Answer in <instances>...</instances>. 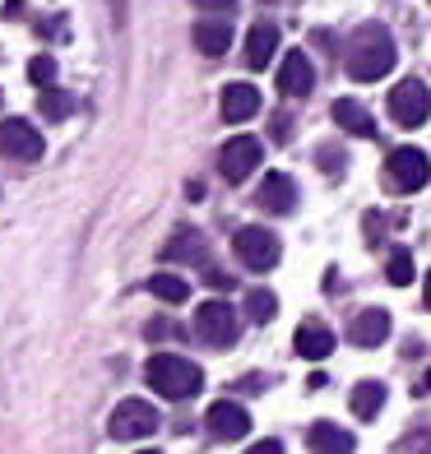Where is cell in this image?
Listing matches in <instances>:
<instances>
[{
    "instance_id": "obj_1",
    "label": "cell",
    "mask_w": 431,
    "mask_h": 454,
    "mask_svg": "<svg viewBox=\"0 0 431 454\" xmlns=\"http://www.w3.org/2000/svg\"><path fill=\"white\" fill-rule=\"evenodd\" d=\"M395 37H389L380 24H366L357 28L353 47H348V79H357V84H376V79H385L389 70H395Z\"/></svg>"
},
{
    "instance_id": "obj_2",
    "label": "cell",
    "mask_w": 431,
    "mask_h": 454,
    "mask_svg": "<svg viewBox=\"0 0 431 454\" xmlns=\"http://www.w3.org/2000/svg\"><path fill=\"white\" fill-rule=\"evenodd\" d=\"M144 380H149V389L162 399H191V395H200L204 371L186 357H176V353H158L144 366Z\"/></svg>"
},
{
    "instance_id": "obj_3",
    "label": "cell",
    "mask_w": 431,
    "mask_h": 454,
    "mask_svg": "<svg viewBox=\"0 0 431 454\" xmlns=\"http://www.w3.org/2000/svg\"><path fill=\"white\" fill-rule=\"evenodd\" d=\"M385 107H389V116H395V126L418 130V126H427V116H431V89L422 84V79H399V84L389 89Z\"/></svg>"
},
{
    "instance_id": "obj_4",
    "label": "cell",
    "mask_w": 431,
    "mask_h": 454,
    "mask_svg": "<svg viewBox=\"0 0 431 454\" xmlns=\"http://www.w3.org/2000/svg\"><path fill=\"white\" fill-rule=\"evenodd\" d=\"M427 176H431V158L422 149H413V144H404V149H395L385 158V181H389V191H399V195L422 191Z\"/></svg>"
},
{
    "instance_id": "obj_5",
    "label": "cell",
    "mask_w": 431,
    "mask_h": 454,
    "mask_svg": "<svg viewBox=\"0 0 431 454\" xmlns=\"http://www.w3.org/2000/svg\"><path fill=\"white\" fill-rule=\"evenodd\" d=\"M232 251H237V260L246 264V270L270 274L278 264V255H283V246H278V237L270 232V227H241V232L232 237Z\"/></svg>"
},
{
    "instance_id": "obj_6",
    "label": "cell",
    "mask_w": 431,
    "mask_h": 454,
    "mask_svg": "<svg viewBox=\"0 0 431 454\" xmlns=\"http://www.w3.org/2000/svg\"><path fill=\"white\" fill-rule=\"evenodd\" d=\"M107 431H112L116 441H144V436H153V431H158V408L144 403V399H121L116 412L107 418Z\"/></svg>"
},
{
    "instance_id": "obj_7",
    "label": "cell",
    "mask_w": 431,
    "mask_h": 454,
    "mask_svg": "<svg viewBox=\"0 0 431 454\" xmlns=\"http://www.w3.org/2000/svg\"><path fill=\"white\" fill-rule=\"evenodd\" d=\"M195 334L209 343V348H232L237 343V311L228 301H200L195 311Z\"/></svg>"
},
{
    "instance_id": "obj_8",
    "label": "cell",
    "mask_w": 431,
    "mask_h": 454,
    "mask_svg": "<svg viewBox=\"0 0 431 454\" xmlns=\"http://www.w3.org/2000/svg\"><path fill=\"white\" fill-rule=\"evenodd\" d=\"M43 149H47V144H43V135H37L33 121H24V116H5V121H0V153H5V158L37 162Z\"/></svg>"
},
{
    "instance_id": "obj_9",
    "label": "cell",
    "mask_w": 431,
    "mask_h": 454,
    "mask_svg": "<svg viewBox=\"0 0 431 454\" xmlns=\"http://www.w3.org/2000/svg\"><path fill=\"white\" fill-rule=\"evenodd\" d=\"M264 162V144L251 139V135H237L223 144V153H218V172L228 176V181H246L255 168Z\"/></svg>"
},
{
    "instance_id": "obj_10",
    "label": "cell",
    "mask_w": 431,
    "mask_h": 454,
    "mask_svg": "<svg viewBox=\"0 0 431 454\" xmlns=\"http://www.w3.org/2000/svg\"><path fill=\"white\" fill-rule=\"evenodd\" d=\"M316 89V66L306 51H287L283 66H278V93L283 98H306Z\"/></svg>"
},
{
    "instance_id": "obj_11",
    "label": "cell",
    "mask_w": 431,
    "mask_h": 454,
    "mask_svg": "<svg viewBox=\"0 0 431 454\" xmlns=\"http://www.w3.org/2000/svg\"><path fill=\"white\" fill-rule=\"evenodd\" d=\"M204 427H209V436H214V441H241L246 431H251V412H246L241 403H232V399H223V403L209 408Z\"/></svg>"
},
{
    "instance_id": "obj_12",
    "label": "cell",
    "mask_w": 431,
    "mask_h": 454,
    "mask_svg": "<svg viewBox=\"0 0 431 454\" xmlns=\"http://www.w3.org/2000/svg\"><path fill=\"white\" fill-rule=\"evenodd\" d=\"M255 204L264 214H293V204H297V185L287 172H270L260 181V191H255Z\"/></svg>"
},
{
    "instance_id": "obj_13",
    "label": "cell",
    "mask_w": 431,
    "mask_h": 454,
    "mask_svg": "<svg viewBox=\"0 0 431 454\" xmlns=\"http://www.w3.org/2000/svg\"><path fill=\"white\" fill-rule=\"evenodd\" d=\"M162 260L168 264H204L209 260V241H204L195 227H181V232L162 246Z\"/></svg>"
},
{
    "instance_id": "obj_14",
    "label": "cell",
    "mask_w": 431,
    "mask_h": 454,
    "mask_svg": "<svg viewBox=\"0 0 431 454\" xmlns=\"http://www.w3.org/2000/svg\"><path fill=\"white\" fill-rule=\"evenodd\" d=\"M348 339H353L357 348H380V343L389 339V311L372 306V311L353 316V325H348Z\"/></svg>"
},
{
    "instance_id": "obj_15",
    "label": "cell",
    "mask_w": 431,
    "mask_h": 454,
    "mask_svg": "<svg viewBox=\"0 0 431 454\" xmlns=\"http://www.w3.org/2000/svg\"><path fill=\"white\" fill-rule=\"evenodd\" d=\"M223 121H232V126H241V121H251L260 112V89L255 84H228L223 89Z\"/></svg>"
},
{
    "instance_id": "obj_16",
    "label": "cell",
    "mask_w": 431,
    "mask_h": 454,
    "mask_svg": "<svg viewBox=\"0 0 431 454\" xmlns=\"http://www.w3.org/2000/svg\"><path fill=\"white\" fill-rule=\"evenodd\" d=\"M293 348L306 357V362H325L334 353V334H330V325H316V320H306L302 329H297V339H293Z\"/></svg>"
},
{
    "instance_id": "obj_17",
    "label": "cell",
    "mask_w": 431,
    "mask_h": 454,
    "mask_svg": "<svg viewBox=\"0 0 431 454\" xmlns=\"http://www.w3.org/2000/svg\"><path fill=\"white\" fill-rule=\"evenodd\" d=\"M274 51H278V28L260 19V24L246 33V66H251V70H264V66L274 60Z\"/></svg>"
},
{
    "instance_id": "obj_18",
    "label": "cell",
    "mask_w": 431,
    "mask_h": 454,
    "mask_svg": "<svg viewBox=\"0 0 431 454\" xmlns=\"http://www.w3.org/2000/svg\"><path fill=\"white\" fill-rule=\"evenodd\" d=\"M334 121H339V130L357 135V139H372V135H376V116L366 112L357 98H339V102H334Z\"/></svg>"
},
{
    "instance_id": "obj_19",
    "label": "cell",
    "mask_w": 431,
    "mask_h": 454,
    "mask_svg": "<svg viewBox=\"0 0 431 454\" xmlns=\"http://www.w3.org/2000/svg\"><path fill=\"white\" fill-rule=\"evenodd\" d=\"M191 37H195V47L204 56H223L232 47V24H228V19H200Z\"/></svg>"
},
{
    "instance_id": "obj_20",
    "label": "cell",
    "mask_w": 431,
    "mask_h": 454,
    "mask_svg": "<svg viewBox=\"0 0 431 454\" xmlns=\"http://www.w3.org/2000/svg\"><path fill=\"white\" fill-rule=\"evenodd\" d=\"M306 441H311V454H353L357 450V441L348 436L343 427H334V422H316Z\"/></svg>"
},
{
    "instance_id": "obj_21",
    "label": "cell",
    "mask_w": 431,
    "mask_h": 454,
    "mask_svg": "<svg viewBox=\"0 0 431 454\" xmlns=\"http://www.w3.org/2000/svg\"><path fill=\"white\" fill-rule=\"evenodd\" d=\"M348 403H353V412L362 422H376L380 408H385V385L380 380H357L353 395H348Z\"/></svg>"
},
{
    "instance_id": "obj_22",
    "label": "cell",
    "mask_w": 431,
    "mask_h": 454,
    "mask_svg": "<svg viewBox=\"0 0 431 454\" xmlns=\"http://www.w3.org/2000/svg\"><path fill=\"white\" fill-rule=\"evenodd\" d=\"M149 293L158 297V301H168V306H181L191 297V283L181 278V274H153L149 278Z\"/></svg>"
},
{
    "instance_id": "obj_23",
    "label": "cell",
    "mask_w": 431,
    "mask_h": 454,
    "mask_svg": "<svg viewBox=\"0 0 431 454\" xmlns=\"http://www.w3.org/2000/svg\"><path fill=\"white\" fill-rule=\"evenodd\" d=\"M278 311V297L270 293V287H255V293H246V316H251L255 325H270Z\"/></svg>"
},
{
    "instance_id": "obj_24",
    "label": "cell",
    "mask_w": 431,
    "mask_h": 454,
    "mask_svg": "<svg viewBox=\"0 0 431 454\" xmlns=\"http://www.w3.org/2000/svg\"><path fill=\"white\" fill-rule=\"evenodd\" d=\"M37 112H43L47 121H66L74 112V98L60 93V89H43V93H37Z\"/></svg>"
},
{
    "instance_id": "obj_25",
    "label": "cell",
    "mask_w": 431,
    "mask_h": 454,
    "mask_svg": "<svg viewBox=\"0 0 431 454\" xmlns=\"http://www.w3.org/2000/svg\"><path fill=\"white\" fill-rule=\"evenodd\" d=\"M385 278L395 283V287H408L413 283V251H404V246H395L385 260Z\"/></svg>"
},
{
    "instance_id": "obj_26",
    "label": "cell",
    "mask_w": 431,
    "mask_h": 454,
    "mask_svg": "<svg viewBox=\"0 0 431 454\" xmlns=\"http://www.w3.org/2000/svg\"><path fill=\"white\" fill-rule=\"evenodd\" d=\"M28 79L37 84V93L51 89V84H56V60H51V56H33V60H28Z\"/></svg>"
},
{
    "instance_id": "obj_27",
    "label": "cell",
    "mask_w": 431,
    "mask_h": 454,
    "mask_svg": "<svg viewBox=\"0 0 431 454\" xmlns=\"http://www.w3.org/2000/svg\"><path fill=\"white\" fill-rule=\"evenodd\" d=\"M316 162H320V168L330 172V176H339V172H343V153L334 149V144H325V149L316 153Z\"/></svg>"
},
{
    "instance_id": "obj_28",
    "label": "cell",
    "mask_w": 431,
    "mask_h": 454,
    "mask_svg": "<svg viewBox=\"0 0 431 454\" xmlns=\"http://www.w3.org/2000/svg\"><path fill=\"white\" fill-rule=\"evenodd\" d=\"M191 5H200L204 14H232L237 0H191Z\"/></svg>"
},
{
    "instance_id": "obj_29",
    "label": "cell",
    "mask_w": 431,
    "mask_h": 454,
    "mask_svg": "<svg viewBox=\"0 0 431 454\" xmlns=\"http://www.w3.org/2000/svg\"><path fill=\"white\" fill-rule=\"evenodd\" d=\"M380 232H385V218L372 209L366 214V246H380Z\"/></svg>"
},
{
    "instance_id": "obj_30",
    "label": "cell",
    "mask_w": 431,
    "mask_h": 454,
    "mask_svg": "<svg viewBox=\"0 0 431 454\" xmlns=\"http://www.w3.org/2000/svg\"><path fill=\"white\" fill-rule=\"evenodd\" d=\"M172 334H176L172 320H149V339H172Z\"/></svg>"
},
{
    "instance_id": "obj_31",
    "label": "cell",
    "mask_w": 431,
    "mask_h": 454,
    "mask_svg": "<svg viewBox=\"0 0 431 454\" xmlns=\"http://www.w3.org/2000/svg\"><path fill=\"white\" fill-rule=\"evenodd\" d=\"M246 454H283V445L278 441H260V445H251Z\"/></svg>"
},
{
    "instance_id": "obj_32",
    "label": "cell",
    "mask_w": 431,
    "mask_h": 454,
    "mask_svg": "<svg viewBox=\"0 0 431 454\" xmlns=\"http://www.w3.org/2000/svg\"><path fill=\"white\" fill-rule=\"evenodd\" d=\"M287 135H293V121H287V116H274V139H287Z\"/></svg>"
},
{
    "instance_id": "obj_33",
    "label": "cell",
    "mask_w": 431,
    "mask_h": 454,
    "mask_svg": "<svg viewBox=\"0 0 431 454\" xmlns=\"http://www.w3.org/2000/svg\"><path fill=\"white\" fill-rule=\"evenodd\" d=\"M5 19H24V0H10V5H5Z\"/></svg>"
},
{
    "instance_id": "obj_34",
    "label": "cell",
    "mask_w": 431,
    "mask_h": 454,
    "mask_svg": "<svg viewBox=\"0 0 431 454\" xmlns=\"http://www.w3.org/2000/svg\"><path fill=\"white\" fill-rule=\"evenodd\" d=\"M209 283H214V287H232V278H228V274H218V270H209Z\"/></svg>"
},
{
    "instance_id": "obj_35",
    "label": "cell",
    "mask_w": 431,
    "mask_h": 454,
    "mask_svg": "<svg viewBox=\"0 0 431 454\" xmlns=\"http://www.w3.org/2000/svg\"><path fill=\"white\" fill-rule=\"evenodd\" d=\"M112 14H116V24H126V0H112Z\"/></svg>"
},
{
    "instance_id": "obj_36",
    "label": "cell",
    "mask_w": 431,
    "mask_h": 454,
    "mask_svg": "<svg viewBox=\"0 0 431 454\" xmlns=\"http://www.w3.org/2000/svg\"><path fill=\"white\" fill-rule=\"evenodd\" d=\"M422 293H427V297H422V306L431 311V274H427V283H422Z\"/></svg>"
},
{
    "instance_id": "obj_37",
    "label": "cell",
    "mask_w": 431,
    "mask_h": 454,
    "mask_svg": "<svg viewBox=\"0 0 431 454\" xmlns=\"http://www.w3.org/2000/svg\"><path fill=\"white\" fill-rule=\"evenodd\" d=\"M144 454H158V450H144Z\"/></svg>"
}]
</instances>
